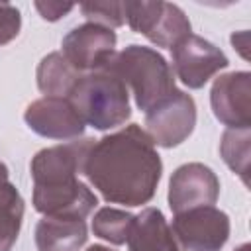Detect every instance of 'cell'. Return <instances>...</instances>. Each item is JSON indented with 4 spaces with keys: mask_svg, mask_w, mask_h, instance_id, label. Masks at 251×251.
<instances>
[{
    "mask_svg": "<svg viewBox=\"0 0 251 251\" xmlns=\"http://www.w3.org/2000/svg\"><path fill=\"white\" fill-rule=\"evenodd\" d=\"M171 233L176 251H222L229 237V218L214 206L175 214Z\"/></svg>",
    "mask_w": 251,
    "mask_h": 251,
    "instance_id": "obj_6",
    "label": "cell"
},
{
    "mask_svg": "<svg viewBox=\"0 0 251 251\" xmlns=\"http://www.w3.org/2000/svg\"><path fill=\"white\" fill-rule=\"evenodd\" d=\"M220 196L216 173L202 163L180 165L169 180V206L173 214L214 206Z\"/></svg>",
    "mask_w": 251,
    "mask_h": 251,
    "instance_id": "obj_10",
    "label": "cell"
},
{
    "mask_svg": "<svg viewBox=\"0 0 251 251\" xmlns=\"http://www.w3.org/2000/svg\"><path fill=\"white\" fill-rule=\"evenodd\" d=\"M247 39H249V33L247 31H239V33H233L231 35V43H233V49H237L241 53V57L247 59Z\"/></svg>",
    "mask_w": 251,
    "mask_h": 251,
    "instance_id": "obj_22",
    "label": "cell"
},
{
    "mask_svg": "<svg viewBox=\"0 0 251 251\" xmlns=\"http://www.w3.org/2000/svg\"><path fill=\"white\" fill-rule=\"evenodd\" d=\"M94 139L82 137L41 149L31 159L33 208L43 216L84 220L98 204L96 194L78 180Z\"/></svg>",
    "mask_w": 251,
    "mask_h": 251,
    "instance_id": "obj_2",
    "label": "cell"
},
{
    "mask_svg": "<svg viewBox=\"0 0 251 251\" xmlns=\"http://www.w3.org/2000/svg\"><path fill=\"white\" fill-rule=\"evenodd\" d=\"M102 69L114 73L133 92L135 104L143 112H149L176 90L173 69L165 57L145 45H127L126 49L114 53V57Z\"/></svg>",
    "mask_w": 251,
    "mask_h": 251,
    "instance_id": "obj_3",
    "label": "cell"
},
{
    "mask_svg": "<svg viewBox=\"0 0 251 251\" xmlns=\"http://www.w3.org/2000/svg\"><path fill=\"white\" fill-rule=\"evenodd\" d=\"M129 251H176L171 226L159 208H145L133 218L129 235Z\"/></svg>",
    "mask_w": 251,
    "mask_h": 251,
    "instance_id": "obj_14",
    "label": "cell"
},
{
    "mask_svg": "<svg viewBox=\"0 0 251 251\" xmlns=\"http://www.w3.org/2000/svg\"><path fill=\"white\" fill-rule=\"evenodd\" d=\"M24 198L10 182L8 167L0 163V251H10L20 235Z\"/></svg>",
    "mask_w": 251,
    "mask_h": 251,
    "instance_id": "obj_15",
    "label": "cell"
},
{
    "mask_svg": "<svg viewBox=\"0 0 251 251\" xmlns=\"http://www.w3.org/2000/svg\"><path fill=\"white\" fill-rule=\"evenodd\" d=\"M235 251H251V245H249V243H243V245H239Z\"/></svg>",
    "mask_w": 251,
    "mask_h": 251,
    "instance_id": "obj_24",
    "label": "cell"
},
{
    "mask_svg": "<svg viewBox=\"0 0 251 251\" xmlns=\"http://www.w3.org/2000/svg\"><path fill=\"white\" fill-rule=\"evenodd\" d=\"M88 239L84 220L43 216L35 226V245L39 251H80Z\"/></svg>",
    "mask_w": 251,
    "mask_h": 251,
    "instance_id": "obj_13",
    "label": "cell"
},
{
    "mask_svg": "<svg viewBox=\"0 0 251 251\" xmlns=\"http://www.w3.org/2000/svg\"><path fill=\"white\" fill-rule=\"evenodd\" d=\"M71 104L84 124L98 131L124 126L129 116V90L108 69L82 75L69 94Z\"/></svg>",
    "mask_w": 251,
    "mask_h": 251,
    "instance_id": "obj_4",
    "label": "cell"
},
{
    "mask_svg": "<svg viewBox=\"0 0 251 251\" xmlns=\"http://www.w3.org/2000/svg\"><path fill=\"white\" fill-rule=\"evenodd\" d=\"M31 131L47 139H78L84 131V122L69 98L45 96L33 100L24 114Z\"/></svg>",
    "mask_w": 251,
    "mask_h": 251,
    "instance_id": "obj_12",
    "label": "cell"
},
{
    "mask_svg": "<svg viewBox=\"0 0 251 251\" xmlns=\"http://www.w3.org/2000/svg\"><path fill=\"white\" fill-rule=\"evenodd\" d=\"M86 251H114V249H110V247H104V245H90Z\"/></svg>",
    "mask_w": 251,
    "mask_h": 251,
    "instance_id": "obj_23",
    "label": "cell"
},
{
    "mask_svg": "<svg viewBox=\"0 0 251 251\" xmlns=\"http://www.w3.org/2000/svg\"><path fill=\"white\" fill-rule=\"evenodd\" d=\"M214 116L227 127H251V73L233 71L214 80L210 90Z\"/></svg>",
    "mask_w": 251,
    "mask_h": 251,
    "instance_id": "obj_11",
    "label": "cell"
},
{
    "mask_svg": "<svg viewBox=\"0 0 251 251\" xmlns=\"http://www.w3.org/2000/svg\"><path fill=\"white\" fill-rule=\"evenodd\" d=\"M173 69L188 88H202L216 73L229 65L220 47L200 35H186L171 47Z\"/></svg>",
    "mask_w": 251,
    "mask_h": 251,
    "instance_id": "obj_8",
    "label": "cell"
},
{
    "mask_svg": "<svg viewBox=\"0 0 251 251\" xmlns=\"http://www.w3.org/2000/svg\"><path fill=\"white\" fill-rule=\"evenodd\" d=\"M80 12L88 22L110 27V29L126 24V2H114V0L84 2L80 4Z\"/></svg>",
    "mask_w": 251,
    "mask_h": 251,
    "instance_id": "obj_19",
    "label": "cell"
},
{
    "mask_svg": "<svg viewBox=\"0 0 251 251\" xmlns=\"http://www.w3.org/2000/svg\"><path fill=\"white\" fill-rule=\"evenodd\" d=\"M145 126L153 143L165 149L180 145L188 139L196 126L194 98L176 88L165 100L145 112Z\"/></svg>",
    "mask_w": 251,
    "mask_h": 251,
    "instance_id": "obj_7",
    "label": "cell"
},
{
    "mask_svg": "<svg viewBox=\"0 0 251 251\" xmlns=\"http://www.w3.org/2000/svg\"><path fill=\"white\" fill-rule=\"evenodd\" d=\"M22 29V16L14 4L0 2V45L10 43Z\"/></svg>",
    "mask_w": 251,
    "mask_h": 251,
    "instance_id": "obj_20",
    "label": "cell"
},
{
    "mask_svg": "<svg viewBox=\"0 0 251 251\" xmlns=\"http://www.w3.org/2000/svg\"><path fill=\"white\" fill-rule=\"evenodd\" d=\"M126 22L157 47H173L190 35V20L171 2H126Z\"/></svg>",
    "mask_w": 251,
    "mask_h": 251,
    "instance_id": "obj_5",
    "label": "cell"
},
{
    "mask_svg": "<svg viewBox=\"0 0 251 251\" xmlns=\"http://www.w3.org/2000/svg\"><path fill=\"white\" fill-rule=\"evenodd\" d=\"M116 31L92 22L73 27L63 37V55L65 59L80 71H98L108 65L116 53Z\"/></svg>",
    "mask_w": 251,
    "mask_h": 251,
    "instance_id": "obj_9",
    "label": "cell"
},
{
    "mask_svg": "<svg viewBox=\"0 0 251 251\" xmlns=\"http://www.w3.org/2000/svg\"><path fill=\"white\" fill-rule=\"evenodd\" d=\"M163 173L155 143L137 124L94 141L82 175L110 204H147L159 186Z\"/></svg>",
    "mask_w": 251,
    "mask_h": 251,
    "instance_id": "obj_1",
    "label": "cell"
},
{
    "mask_svg": "<svg viewBox=\"0 0 251 251\" xmlns=\"http://www.w3.org/2000/svg\"><path fill=\"white\" fill-rule=\"evenodd\" d=\"M133 214L120 210V208H100L92 218V231L96 237L110 241L112 245H124L127 241Z\"/></svg>",
    "mask_w": 251,
    "mask_h": 251,
    "instance_id": "obj_18",
    "label": "cell"
},
{
    "mask_svg": "<svg viewBox=\"0 0 251 251\" xmlns=\"http://www.w3.org/2000/svg\"><path fill=\"white\" fill-rule=\"evenodd\" d=\"M249 141H251V127L233 129L227 127L220 141V153L226 165L237 173L243 184H249Z\"/></svg>",
    "mask_w": 251,
    "mask_h": 251,
    "instance_id": "obj_17",
    "label": "cell"
},
{
    "mask_svg": "<svg viewBox=\"0 0 251 251\" xmlns=\"http://www.w3.org/2000/svg\"><path fill=\"white\" fill-rule=\"evenodd\" d=\"M33 6L39 12V16L47 22H57L75 8V4L71 2H41V0H37Z\"/></svg>",
    "mask_w": 251,
    "mask_h": 251,
    "instance_id": "obj_21",
    "label": "cell"
},
{
    "mask_svg": "<svg viewBox=\"0 0 251 251\" xmlns=\"http://www.w3.org/2000/svg\"><path fill=\"white\" fill-rule=\"evenodd\" d=\"M78 78L80 73L65 59L61 51H53L45 55L37 67V88L45 96L69 98Z\"/></svg>",
    "mask_w": 251,
    "mask_h": 251,
    "instance_id": "obj_16",
    "label": "cell"
}]
</instances>
